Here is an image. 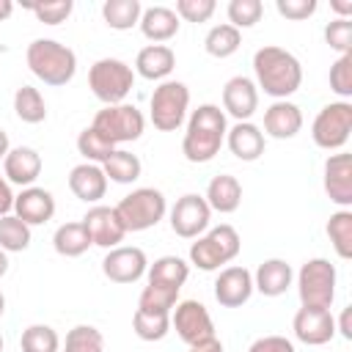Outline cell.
<instances>
[{"label":"cell","instance_id":"1","mask_svg":"<svg viewBox=\"0 0 352 352\" xmlns=\"http://www.w3.org/2000/svg\"><path fill=\"white\" fill-rule=\"evenodd\" d=\"M253 72H256V88H261L275 102L289 99L302 85V66L300 60L275 44H267L256 50L253 55Z\"/></svg>","mask_w":352,"mask_h":352},{"label":"cell","instance_id":"2","mask_svg":"<svg viewBox=\"0 0 352 352\" xmlns=\"http://www.w3.org/2000/svg\"><path fill=\"white\" fill-rule=\"evenodd\" d=\"M226 132H228L226 113L217 104H198L190 113L187 132H184V140H182L184 160L195 162V165L212 162L220 154V146L226 143Z\"/></svg>","mask_w":352,"mask_h":352},{"label":"cell","instance_id":"3","mask_svg":"<svg viewBox=\"0 0 352 352\" xmlns=\"http://www.w3.org/2000/svg\"><path fill=\"white\" fill-rule=\"evenodd\" d=\"M28 69L44 82V85H66L77 74V55L72 47L55 41V38H36L28 44L25 52Z\"/></svg>","mask_w":352,"mask_h":352},{"label":"cell","instance_id":"4","mask_svg":"<svg viewBox=\"0 0 352 352\" xmlns=\"http://www.w3.org/2000/svg\"><path fill=\"white\" fill-rule=\"evenodd\" d=\"M239 248H242V239H239L236 228L228 223H220V226L204 231L190 245V264L204 272H214L223 264H231L239 256Z\"/></svg>","mask_w":352,"mask_h":352},{"label":"cell","instance_id":"5","mask_svg":"<svg viewBox=\"0 0 352 352\" xmlns=\"http://www.w3.org/2000/svg\"><path fill=\"white\" fill-rule=\"evenodd\" d=\"M113 209H116V214H118L124 231H126V234H129V231L138 234V231L154 228V226L165 217L168 201H165V195H162L160 190H154V187H138V190H132L129 195H124Z\"/></svg>","mask_w":352,"mask_h":352},{"label":"cell","instance_id":"6","mask_svg":"<svg viewBox=\"0 0 352 352\" xmlns=\"http://www.w3.org/2000/svg\"><path fill=\"white\" fill-rule=\"evenodd\" d=\"M88 88L104 104H121L135 88V72L118 58H99L88 69Z\"/></svg>","mask_w":352,"mask_h":352},{"label":"cell","instance_id":"7","mask_svg":"<svg viewBox=\"0 0 352 352\" xmlns=\"http://www.w3.org/2000/svg\"><path fill=\"white\" fill-rule=\"evenodd\" d=\"M187 107H190V88L179 80H162L148 102V116L154 129L176 132L187 118Z\"/></svg>","mask_w":352,"mask_h":352},{"label":"cell","instance_id":"8","mask_svg":"<svg viewBox=\"0 0 352 352\" xmlns=\"http://www.w3.org/2000/svg\"><path fill=\"white\" fill-rule=\"evenodd\" d=\"M336 264L327 258H308L297 272V294L308 308H330L336 300Z\"/></svg>","mask_w":352,"mask_h":352},{"label":"cell","instance_id":"9","mask_svg":"<svg viewBox=\"0 0 352 352\" xmlns=\"http://www.w3.org/2000/svg\"><path fill=\"white\" fill-rule=\"evenodd\" d=\"M104 140H110L113 146L118 143H132L143 135L146 129V118L143 113L129 104V102H121V104H104L96 116H94V124H91Z\"/></svg>","mask_w":352,"mask_h":352},{"label":"cell","instance_id":"10","mask_svg":"<svg viewBox=\"0 0 352 352\" xmlns=\"http://www.w3.org/2000/svg\"><path fill=\"white\" fill-rule=\"evenodd\" d=\"M349 132H352V102L324 104L311 124V138L324 151H341L349 140Z\"/></svg>","mask_w":352,"mask_h":352},{"label":"cell","instance_id":"11","mask_svg":"<svg viewBox=\"0 0 352 352\" xmlns=\"http://www.w3.org/2000/svg\"><path fill=\"white\" fill-rule=\"evenodd\" d=\"M170 327L176 330V336L187 344V346H198V344H206L214 336V322L206 311L204 302L198 300H182L173 305L170 311Z\"/></svg>","mask_w":352,"mask_h":352},{"label":"cell","instance_id":"12","mask_svg":"<svg viewBox=\"0 0 352 352\" xmlns=\"http://www.w3.org/2000/svg\"><path fill=\"white\" fill-rule=\"evenodd\" d=\"M209 220H212V209L206 198L198 192L182 195L170 209V228L182 239H198L209 228Z\"/></svg>","mask_w":352,"mask_h":352},{"label":"cell","instance_id":"13","mask_svg":"<svg viewBox=\"0 0 352 352\" xmlns=\"http://www.w3.org/2000/svg\"><path fill=\"white\" fill-rule=\"evenodd\" d=\"M146 270H148V258L135 245L110 248L107 256L102 258V272L113 283H135L146 275Z\"/></svg>","mask_w":352,"mask_h":352},{"label":"cell","instance_id":"14","mask_svg":"<svg viewBox=\"0 0 352 352\" xmlns=\"http://www.w3.org/2000/svg\"><path fill=\"white\" fill-rule=\"evenodd\" d=\"M292 330H294L297 341H302L308 346H322V344L333 341L336 319H333L330 308H308V305H302L292 319Z\"/></svg>","mask_w":352,"mask_h":352},{"label":"cell","instance_id":"15","mask_svg":"<svg viewBox=\"0 0 352 352\" xmlns=\"http://www.w3.org/2000/svg\"><path fill=\"white\" fill-rule=\"evenodd\" d=\"M253 272L234 264V267H223L220 275L214 278V300L223 308H239L250 300L253 294Z\"/></svg>","mask_w":352,"mask_h":352},{"label":"cell","instance_id":"16","mask_svg":"<svg viewBox=\"0 0 352 352\" xmlns=\"http://www.w3.org/2000/svg\"><path fill=\"white\" fill-rule=\"evenodd\" d=\"M324 192L341 209L352 206V154L338 151L324 160Z\"/></svg>","mask_w":352,"mask_h":352},{"label":"cell","instance_id":"17","mask_svg":"<svg viewBox=\"0 0 352 352\" xmlns=\"http://www.w3.org/2000/svg\"><path fill=\"white\" fill-rule=\"evenodd\" d=\"M82 226H85L91 242L104 248V250L118 248V242L126 236V231H124V226H121V220H118L113 206H102V204L91 206L85 212V217H82Z\"/></svg>","mask_w":352,"mask_h":352},{"label":"cell","instance_id":"18","mask_svg":"<svg viewBox=\"0 0 352 352\" xmlns=\"http://www.w3.org/2000/svg\"><path fill=\"white\" fill-rule=\"evenodd\" d=\"M223 110L234 116L236 121H250V116L258 110V88L250 77H231L223 85Z\"/></svg>","mask_w":352,"mask_h":352},{"label":"cell","instance_id":"19","mask_svg":"<svg viewBox=\"0 0 352 352\" xmlns=\"http://www.w3.org/2000/svg\"><path fill=\"white\" fill-rule=\"evenodd\" d=\"M14 214L22 223H28L30 228L33 226H41V223L52 220V214H55V198L44 187H22V192L14 195Z\"/></svg>","mask_w":352,"mask_h":352},{"label":"cell","instance_id":"20","mask_svg":"<svg viewBox=\"0 0 352 352\" xmlns=\"http://www.w3.org/2000/svg\"><path fill=\"white\" fill-rule=\"evenodd\" d=\"M3 173L8 179V184L33 187V182L41 173V154L36 148H30V146L8 148L6 160H3Z\"/></svg>","mask_w":352,"mask_h":352},{"label":"cell","instance_id":"21","mask_svg":"<svg viewBox=\"0 0 352 352\" xmlns=\"http://www.w3.org/2000/svg\"><path fill=\"white\" fill-rule=\"evenodd\" d=\"M300 129H302V113L294 102L280 99L264 110V135L275 140H292Z\"/></svg>","mask_w":352,"mask_h":352},{"label":"cell","instance_id":"22","mask_svg":"<svg viewBox=\"0 0 352 352\" xmlns=\"http://www.w3.org/2000/svg\"><path fill=\"white\" fill-rule=\"evenodd\" d=\"M69 190L74 192V198H80L85 204H99L107 192V176H104L102 165H94V162L74 165L69 173Z\"/></svg>","mask_w":352,"mask_h":352},{"label":"cell","instance_id":"23","mask_svg":"<svg viewBox=\"0 0 352 352\" xmlns=\"http://www.w3.org/2000/svg\"><path fill=\"white\" fill-rule=\"evenodd\" d=\"M226 143H228L231 154L242 162H253L264 154V132L250 121H236L226 132Z\"/></svg>","mask_w":352,"mask_h":352},{"label":"cell","instance_id":"24","mask_svg":"<svg viewBox=\"0 0 352 352\" xmlns=\"http://www.w3.org/2000/svg\"><path fill=\"white\" fill-rule=\"evenodd\" d=\"M292 280H294V272L283 258H267L258 264L253 275V289L261 292L264 297H280L289 292Z\"/></svg>","mask_w":352,"mask_h":352},{"label":"cell","instance_id":"25","mask_svg":"<svg viewBox=\"0 0 352 352\" xmlns=\"http://www.w3.org/2000/svg\"><path fill=\"white\" fill-rule=\"evenodd\" d=\"M140 33L154 41V44H162V41H170L176 33H179V16L173 8L168 6H151V8H143L140 14Z\"/></svg>","mask_w":352,"mask_h":352},{"label":"cell","instance_id":"26","mask_svg":"<svg viewBox=\"0 0 352 352\" xmlns=\"http://www.w3.org/2000/svg\"><path fill=\"white\" fill-rule=\"evenodd\" d=\"M176 69V52L168 44H148L135 58V72L143 80H165Z\"/></svg>","mask_w":352,"mask_h":352},{"label":"cell","instance_id":"27","mask_svg":"<svg viewBox=\"0 0 352 352\" xmlns=\"http://www.w3.org/2000/svg\"><path fill=\"white\" fill-rule=\"evenodd\" d=\"M204 198H206V204H209L212 212L231 214V212H236L239 204H242V184H239L236 176H231V173H220V176H214V179L209 182Z\"/></svg>","mask_w":352,"mask_h":352},{"label":"cell","instance_id":"28","mask_svg":"<svg viewBox=\"0 0 352 352\" xmlns=\"http://www.w3.org/2000/svg\"><path fill=\"white\" fill-rule=\"evenodd\" d=\"M146 278H148L146 283H151V286L182 292V286L190 278V264L184 258H179V256H160L154 264H148Z\"/></svg>","mask_w":352,"mask_h":352},{"label":"cell","instance_id":"29","mask_svg":"<svg viewBox=\"0 0 352 352\" xmlns=\"http://www.w3.org/2000/svg\"><path fill=\"white\" fill-rule=\"evenodd\" d=\"M91 245H94V242H91L88 231H85L82 220L63 223V226H58L55 234H52V248H55V253H58V256H66V258L82 256Z\"/></svg>","mask_w":352,"mask_h":352},{"label":"cell","instance_id":"30","mask_svg":"<svg viewBox=\"0 0 352 352\" xmlns=\"http://www.w3.org/2000/svg\"><path fill=\"white\" fill-rule=\"evenodd\" d=\"M102 170L107 176V182H116V184H132L140 179V160L138 154L126 151V148H116L104 162H102Z\"/></svg>","mask_w":352,"mask_h":352},{"label":"cell","instance_id":"31","mask_svg":"<svg viewBox=\"0 0 352 352\" xmlns=\"http://www.w3.org/2000/svg\"><path fill=\"white\" fill-rule=\"evenodd\" d=\"M143 6L140 0H104L102 3V19L113 30H132L140 22Z\"/></svg>","mask_w":352,"mask_h":352},{"label":"cell","instance_id":"32","mask_svg":"<svg viewBox=\"0 0 352 352\" xmlns=\"http://www.w3.org/2000/svg\"><path fill=\"white\" fill-rule=\"evenodd\" d=\"M14 113L25 124H41L47 118V102H44L41 91L33 88V85L16 88V94H14Z\"/></svg>","mask_w":352,"mask_h":352},{"label":"cell","instance_id":"33","mask_svg":"<svg viewBox=\"0 0 352 352\" xmlns=\"http://www.w3.org/2000/svg\"><path fill=\"white\" fill-rule=\"evenodd\" d=\"M33 231L28 223H22L16 214H3L0 217V250L6 253H22L30 248Z\"/></svg>","mask_w":352,"mask_h":352},{"label":"cell","instance_id":"34","mask_svg":"<svg viewBox=\"0 0 352 352\" xmlns=\"http://www.w3.org/2000/svg\"><path fill=\"white\" fill-rule=\"evenodd\" d=\"M132 333L140 341H162L170 333V314H151L135 308L132 314Z\"/></svg>","mask_w":352,"mask_h":352},{"label":"cell","instance_id":"35","mask_svg":"<svg viewBox=\"0 0 352 352\" xmlns=\"http://www.w3.org/2000/svg\"><path fill=\"white\" fill-rule=\"evenodd\" d=\"M242 44V33L236 28H231L228 22L223 25H214L206 38H204V50L212 55V58H231Z\"/></svg>","mask_w":352,"mask_h":352},{"label":"cell","instance_id":"36","mask_svg":"<svg viewBox=\"0 0 352 352\" xmlns=\"http://www.w3.org/2000/svg\"><path fill=\"white\" fill-rule=\"evenodd\" d=\"M324 231H327L330 245L336 248L338 258H352V212L349 209L333 212Z\"/></svg>","mask_w":352,"mask_h":352},{"label":"cell","instance_id":"37","mask_svg":"<svg viewBox=\"0 0 352 352\" xmlns=\"http://www.w3.org/2000/svg\"><path fill=\"white\" fill-rule=\"evenodd\" d=\"M22 352H60V338L50 324H30L19 338Z\"/></svg>","mask_w":352,"mask_h":352},{"label":"cell","instance_id":"38","mask_svg":"<svg viewBox=\"0 0 352 352\" xmlns=\"http://www.w3.org/2000/svg\"><path fill=\"white\" fill-rule=\"evenodd\" d=\"M77 151L85 157V162L102 165V162L116 151V146H113L110 140H104L94 126H85V129L77 135Z\"/></svg>","mask_w":352,"mask_h":352},{"label":"cell","instance_id":"39","mask_svg":"<svg viewBox=\"0 0 352 352\" xmlns=\"http://www.w3.org/2000/svg\"><path fill=\"white\" fill-rule=\"evenodd\" d=\"M63 352H104V338L94 324H74L66 333Z\"/></svg>","mask_w":352,"mask_h":352},{"label":"cell","instance_id":"40","mask_svg":"<svg viewBox=\"0 0 352 352\" xmlns=\"http://www.w3.org/2000/svg\"><path fill=\"white\" fill-rule=\"evenodd\" d=\"M176 302H179V292L162 289V286H151V283H146L140 297H138V308L140 311H151V314H170Z\"/></svg>","mask_w":352,"mask_h":352},{"label":"cell","instance_id":"41","mask_svg":"<svg viewBox=\"0 0 352 352\" xmlns=\"http://www.w3.org/2000/svg\"><path fill=\"white\" fill-rule=\"evenodd\" d=\"M226 14H228V25L231 28H236V30L253 28L264 14V3L261 0H231Z\"/></svg>","mask_w":352,"mask_h":352},{"label":"cell","instance_id":"42","mask_svg":"<svg viewBox=\"0 0 352 352\" xmlns=\"http://www.w3.org/2000/svg\"><path fill=\"white\" fill-rule=\"evenodd\" d=\"M28 11H33V16L44 25H60L72 16L74 3L72 0H47V3H28Z\"/></svg>","mask_w":352,"mask_h":352},{"label":"cell","instance_id":"43","mask_svg":"<svg viewBox=\"0 0 352 352\" xmlns=\"http://www.w3.org/2000/svg\"><path fill=\"white\" fill-rule=\"evenodd\" d=\"M330 88H333V94L341 96V102H346L352 96V52L338 55L336 63L330 66Z\"/></svg>","mask_w":352,"mask_h":352},{"label":"cell","instance_id":"44","mask_svg":"<svg viewBox=\"0 0 352 352\" xmlns=\"http://www.w3.org/2000/svg\"><path fill=\"white\" fill-rule=\"evenodd\" d=\"M324 41H327V47L333 50V52H338V55H346V52H352V19H333V22H327V28H324Z\"/></svg>","mask_w":352,"mask_h":352},{"label":"cell","instance_id":"45","mask_svg":"<svg viewBox=\"0 0 352 352\" xmlns=\"http://www.w3.org/2000/svg\"><path fill=\"white\" fill-rule=\"evenodd\" d=\"M214 8H217L214 0H179L176 16L184 22H206L214 14Z\"/></svg>","mask_w":352,"mask_h":352},{"label":"cell","instance_id":"46","mask_svg":"<svg viewBox=\"0 0 352 352\" xmlns=\"http://www.w3.org/2000/svg\"><path fill=\"white\" fill-rule=\"evenodd\" d=\"M275 8L280 16H286L292 22H302V19L316 14L319 3L316 0H275Z\"/></svg>","mask_w":352,"mask_h":352},{"label":"cell","instance_id":"47","mask_svg":"<svg viewBox=\"0 0 352 352\" xmlns=\"http://www.w3.org/2000/svg\"><path fill=\"white\" fill-rule=\"evenodd\" d=\"M248 352H294V344L286 336H261L248 346Z\"/></svg>","mask_w":352,"mask_h":352},{"label":"cell","instance_id":"48","mask_svg":"<svg viewBox=\"0 0 352 352\" xmlns=\"http://www.w3.org/2000/svg\"><path fill=\"white\" fill-rule=\"evenodd\" d=\"M14 209V192H11V184L6 176H0V217L3 214H11Z\"/></svg>","mask_w":352,"mask_h":352},{"label":"cell","instance_id":"49","mask_svg":"<svg viewBox=\"0 0 352 352\" xmlns=\"http://www.w3.org/2000/svg\"><path fill=\"white\" fill-rule=\"evenodd\" d=\"M336 330L349 341L352 338V305H346L344 311H341V319H338V324H336Z\"/></svg>","mask_w":352,"mask_h":352},{"label":"cell","instance_id":"50","mask_svg":"<svg viewBox=\"0 0 352 352\" xmlns=\"http://www.w3.org/2000/svg\"><path fill=\"white\" fill-rule=\"evenodd\" d=\"M190 352H223V344H220V338H212V341H206V344L190 346Z\"/></svg>","mask_w":352,"mask_h":352},{"label":"cell","instance_id":"51","mask_svg":"<svg viewBox=\"0 0 352 352\" xmlns=\"http://www.w3.org/2000/svg\"><path fill=\"white\" fill-rule=\"evenodd\" d=\"M11 14H14V3L11 0H0V22L8 19Z\"/></svg>","mask_w":352,"mask_h":352},{"label":"cell","instance_id":"52","mask_svg":"<svg viewBox=\"0 0 352 352\" xmlns=\"http://www.w3.org/2000/svg\"><path fill=\"white\" fill-rule=\"evenodd\" d=\"M8 148H11V146H8V135H6L3 129H0V160H6V154H8Z\"/></svg>","mask_w":352,"mask_h":352},{"label":"cell","instance_id":"53","mask_svg":"<svg viewBox=\"0 0 352 352\" xmlns=\"http://www.w3.org/2000/svg\"><path fill=\"white\" fill-rule=\"evenodd\" d=\"M8 272V253L6 250H0V278Z\"/></svg>","mask_w":352,"mask_h":352},{"label":"cell","instance_id":"54","mask_svg":"<svg viewBox=\"0 0 352 352\" xmlns=\"http://www.w3.org/2000/svg\"><path fill=\"white\" fill-rule=\"evenodd\" d=\"M3 314H6V294L0 292V316H3Z\"/></svg>","mask_w":352,"mask_h":352},{"label":"cell","instance_id":"55","mask_svg":"<svg viewBox=\"0 0 352 352\" xmlns=\"http://www.w3.org/2000/svg\"><path fill=\"white\" fill-rule=\"evenodd\" d=\"M0 352H3V336H0Z\"/></svg>","mask_w":352,"mask_h":352}]
</instances>
